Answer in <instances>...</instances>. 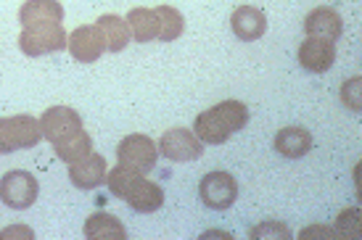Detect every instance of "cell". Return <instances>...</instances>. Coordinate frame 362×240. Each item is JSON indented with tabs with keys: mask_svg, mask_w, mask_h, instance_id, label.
<instances>
[{
	"mask_svg": "<svg viewBox=\"0 0 362 240\" xmlns=\"http://www.w3.org/2000/svg\"><path fill=\"white\" fill-rule=\"evenodd\" d=\"M106 185H109V191L114 198L127 200L132 209L141 211V214H153V211H159L161 203H164L161 185L146 180V174H141V172L124 169L119 164H117L114 169H109Z\"/></svg>",
	"mask_w": 362,
	"mask_h": 240,
	"instance_id": "cell-1",
	"label": "cell"
},
{
	"mask_svg": "<svg viewBox=\"0 0 362 240\" xmlns=\"http://www.w3.org/2000/svg\"><path fill=\"white\" fill-rule=\"evenodd\" d=\"M249 124V109L241 100H222L217 106L196 116L193 132L206 145H222L233 132H241Z\"/></svg>",
	"mask_w": 362,
	"mask_h": 240,
	"instance_id": "cell-2",
	"label": "cell"
},
{
	"mask_svg": "<svg viewBox=\"0 0 362 240\" xmlns=\"http://www.w3.org/2000/svg\"><path fill=\"white\" fill-rule=\"evenodd\" d=\"M40 140H42L40 119H35L30 114L0 119V153L35 148Z\"/></svg>",
	"mask_w": 362,
	"mask_h": 240,
	"instance_id": "cell-3",
	"label": "cell"
},
{
	"mask_svg": "<svg viewBox=\"0 0 362 240\" xmlns=\"http://www.w3.org/2000/svg\"><path fill=\"white\" fill-rule=\"evenodd\" d=\"M156 159H159L156 143L148 135H141V132H132L127 138H122L119 145H117V161L124 169L148 174L156 167Z\"/></svg>",
	"mask_w": 362,
	"mask_h": 240,
	"instance_id": "cell-4",
	"label": "cell"
},
{
	"mask_svg": "<svg viewBox=\"0 0 362 240\" xmlns=\"http://www.w3.org/2000/svg\"><path fill=\"white\" fill-rule=\"evenodd\" d=\"M40 185L35 180V174L24 169H11L0 177V200L8 206V209H30L32 203L37 200Z\"/></svg>",
	"mask_w": 362,
	"mask_h": 240,
	"instance_id": "cell-5",
	"label": "cell"
},
{
	"mask_svg": "<svg viewBox=\"0 0 362 240\" xmlns=\"http://www.w3.org/2000/svg\"><path fill=\"white\" fill-rule=\"evenodd\" d=\"M69 35L64 32V24H45V27H30L21 30L19 48L24 56L37 59V56H48V53H59L66 48Z\"/></svg>",
	"mask_w": 362,
	"mask_h": 240,
	"instance_id": "cell-6",
	"label": "cell"
},
{
	"mask_svg": "<svg viewBox=\"0 0 362 240\" xmlns=\"http://www.w3.org/2000/svg\"><path fill=\"white\" fill-rule=\"evenodd\" d=\"M85 130L82 127V116L71 106H51L48 111H42L40 116V132L42 138L53 145L71 140L74 135H80Z\"/></svg>",
	"mask_w": 362,
	"mask_h": 240,
	"instance_id": "cell-7",
	"label": "cell"
},
{
	"mask_svg": "<svg viewBox=\"0 0 362 240\" xmlns=\"http://www.w3.org/2000/svg\"><path fill=\"white\" fill-rule=\"evenodd\" d=\"M199 196H202V203L206 209L225 211L238 198V182L230 172H209L199 182Z\"/></svg>",
	"mask_w": 362,
	"mask_h": 240,
	"instance_id": "cell-8",
	"label": "cell"
},
{
	"mask_svg": "<svg viewBox=\"0 0 362 240\" xmlns=\"http://www.w3.org/2000/svg\"><path fill=\"white\" fill-rule=\"evenodd\" d=\"M159 153L170 161H196L204 156V143L196 138V132L185 130V127H175L167 130L159 140Z\"/></svg>",
	"mask_w": 362,
	"mask_h": 240,
	"instance_id": "cell-9",
	"label": "cell"
},
{
	"mask_svg": "<svg viewBox=\"0 0 362 240\" xmlns=\"http://www.w3.org/2000/svg\"><path fill=\"white\" fill-rule=\"evenodd\" d=\"M106 174H109V167H106V159L101 153H88L85 159L69 164V180L74 188L80 191H93V188H101L106 182Z\"/></svg>",
	"mask_w": 362,
	"mask_h": 240,
	"instance_id": "cell-10",
	"label": "cell"
},
{
	"mask_svg": "<svg viewBox=\"0 0 362 240\" xmlns=\"http://www.w3.org/2000/svg\"><path fill=\"white\" fill-rule=\"evenodd\" d=\"M304 32H307V37L336 42L344 32V21L336 8H331V6H320V8H315L307 13V19H304Z\"/></svg>",
	"mask_w": 362,
	"mask_h": 240,
	"instance_id": "cell-11",
	"label": "cell"
},
{
	"mask_svg": "<svg viewBox=\"0 0 362 240\" xmlns=\"http://www.w3.org/2000/svg\"><path fill=\"white\" fill-rule=\"evenodd\" d=\"M299 64L302 69L312 71V74H325L336 61V42L317 40V37H307L299 45Z\"/></svg>",
	"mask_w": 362,
	"mask_h": 240,
	"instance_id": "cell-12",
	"label": "cell"
},
{
	"mask_svg": "<svg viewBox=\"0 0 362 240\" xmlns=\"http://www.w3.org/2000/svg\"><path fill=\"white\" fill-rule=\"evenodd\" d=\"M66 48L74 59L80 61V64H95V61L103 56V37L98 27H77V30L69 35V40H66Z\"/></svg>",
	"mask_w": 362,
	"mask_h": 240,
	"instance_id": "cell-13",
	"label": "cell"
},
{
	"mask_svg": "<svg viewBox=\"0 0 362 240\" xmlns=\"http://www.w3.org/2000/svg\"><path fill=\"white\" fill-rule=\"evenodd\" d=\"M64 21V6L59 0H27L19 8L21 30L30 27H45V24H61Z\"/></svg>",
	"mask_w": 362,
	"mask_h": 240,
	"instance_id": "cell-14",
	"label": "cell"
},
{
	"mask_svg": "<svg viewBox=\"0 0 362 240\" xmlns=\"http://www.w3.org/2000/svg\"><path fill=\"white\" fill-rule=\"evenodd\" d=\"M230 27H233V35H235L238 40L254 42L267 32V19H264V13H262L259 8H254V6H238L230 16Z\"/></svg>",
	"mask_w": 362,
	"mask_h": 240,
	"instance_id": "cell-15",
	"label": "cell"
},
{
	"mask_svg": "<svg viewBox=\"0 0 362 240\" xmlns=\"http://www.w3.org/2000/svg\"><path fill=\"white\" fill-rule=\"evenodd\" d=\"M275 150L286 159H302L312 150V132L307 127H283L275 135Z\"/></svg>",
	"mask_w": 362,
	"mask_h": 240,
	"instance_id": "cell-16",
	"label": "cell"
},
{
	"mask_svg": "<svg viewBox=\"0 0 362 240\" xmlns=\"http://www.w3.org/2000/svg\"><path fill=\"white\" fill-rule=\"evenodd\" d=\"M85 238L88 240H127V230L114 214L95 211L85 220Z\"/></svg>",
	"mask_w": 362,
	"mask_h": 240,
	"instance_id": "cell-17",
	"label": "cell"
},
{
	"mask_svg": "<svg viewBox=\"0 0 362 240\" xmlns=\"http://www.w3.org/2000/svg\"><path fill=\"white\" fill-rule=\"evenodd\" d=\"M95 27L101 32L103 37V45L109 53H119V50L127 48V42H130V27H127V21L117 16V13H106L101 19L95 21Z\"/></svg>",
	"mask_w": 362,
	"mask_h": 240,
	"instance_id": "cell-18",
	"label": "cell"
},
{
	"mask_svg": "<svg viewBox=\"0 0 362 240\" xmlns=\"http://www.w3.org/2000/svg\"><path fill=\"white\" fill-rule=\"evenodd\" d=\"M127 27H130V37H135V42H151L156 40L159 32V21H156V11L153 8H132L127 13Z\"/></svg>",
	"mask_w": 362,
	"mask_h": 240,
	"instance_id": "cell-19",
	"label": "cell"
},
{
	"mask_svg": "<svg viewBox=\"0 0 362 240\" xmlns=\"http://www.w3.org/2000/svg\"><path fill=\"white\" fill-rule=\"evenodd\" d=\"M153 11H156V21H159L156 40L172 42L185 32V19H182V13L175 6H156Z\"/></svg>",
	"mask_w": 362,
	"mask_h": 240,
	"instance_id": "cell-20",
	"label": "cell"
},
{
	"mask_svg": "<svg viewBox=\"0 0 362 240\" xmlns=\"http://www.w3.org/2000/svg\"><path fill=\"white\" fill-rule=\"evenodd\" d=\"M53 148H56V156H59L61 161H66V164H74V161L85 159V156H88V153L93 150V138L85 130H82L80 135H74L71 140L59 143V145H53Z\"/></svg>",
	"mask_w": 362,
	"mask_h": 240,
	"instance_id": "cell-21",
	"label": "cell"
},
{
	"mask_svg": "<svg viewBox=\"0 0 362 240\" xmlns=\"http://www.w3.org/2000/svg\"><path fill=\"white\" fill-rule=\"evenodd\" d=\"M249 238L252 240H262V238H275V240H291V230L283 224V222H262L257 227H252L249 232Z\"/></svg>",
	"mask_w": 362,
	"mask_h": 240,
	"instance_id": "cell-22",
	"label": "cell"
},
{
	"mask_svg": "<svg viewBox=\"0 0 362 240\" xmlns=\"http://www.w3.org/2000/svg\"><path fill=\"white\" fill-rule=\"evenodd\" d=\"M339 98H341V103L346 106V109L360 111L362 109V80L360 77H352V80L344 82Z\"/></svg>",
	"mask_w": 362,
	"mask_h": 240,
	"instance_id": "cell-23",
	"label": "cell"
},
{
	"mask_svg": "<svg viewBox=\"0 0 362 240\" xmlns=\"http://www.w3.org/2000/svg\"><path fill=\"white\" fill-rule=\"evenodd\" d=\"M333 232L346 235V238H360V214H357V209L341 211V214H339V220H336Z\"/></svg>",
	"mask_w": 362,
	"mask_h": 240,
	"instance_id": "cell-24",
	"label": "cell"
},
{
	"mask_svg": "<svg viewBox=\"0 0 362 240\" xmlns=\"http://www.w3.org/2000/svg\"><path fill=\"white\" fill-rule=\"evenodd\" d=\"M333 235H336V232H333V227H328V224H310V227H304V230L299 232L302 240H312V238L328 240V238H333Z\"/></svg>",
	"mask_w": 362,
	"mask_h": 240,
	"instance_id": "cell-25",
	"label": "cell"
},
{
	"mask_svg": "<svg viewBox=\"0 0 362 240\" xmlns=\"http://www.w3.org/2000/svg\"><path fill=\"white\" fill-rule=\"evenodd\" d=\"M8 238H27V240H32V238H35V232H32L27 224H11V227H6V230L0 232V240H8Z\"/></svg>",
	"mask_w": 362,
	"mask_h": 240,
	"instance_id": "cell-26",
	"label": "cell"
}]
</instances>
